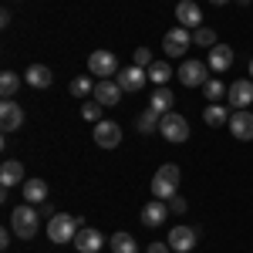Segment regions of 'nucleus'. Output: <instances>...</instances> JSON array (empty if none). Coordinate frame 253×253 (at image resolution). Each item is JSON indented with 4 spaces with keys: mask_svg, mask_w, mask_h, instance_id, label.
I'll return each mask as SVG.
<instances>
[{
    "mask_svg": "<svg viewBox=\"0 0 253 253\" xmlns=\"http://www.w3.org/2000/svg\"><path fill=\"white\" fill-rule=\"evenodd\" d=\"M10 233H14V230H3V233H0V247H3V250L10 247Z\"/></svg>",
    "mask_w": 253,
    "mask_h": 253,
    "instance_id": "35",
    "label": "nucleus"
},
{
    "mask_svg": "<svg viewBox=\"0 0 253 253\" xmlns=\"http://www.w3.org/2000/svg\"><path fill=\"white\" fill-rule=\"evenodd\" d=\"M189 44H193L189 27H172V31H166V38H162V51H166L169 58H182V54L189 51Z\"/></svg>",
    "mask_w": 253,
    "mask_h": 253,
    "instance_id": "7",
    "label": "nucleus"
},
{
    "mask_svg": "<svg viewBox=\"0 0 253 253\" xmlns=\"http://www.w3.org/2000/svg\"><path fill=\"white\" fill-rule=\"evenodd\" d=\"M203 122H206V125H213V128H219V125H230V112H226V105L210 101V105H206V112H203Z\"/></svg>",
    "mask_w": 253,
    "mask_h": 253,
    "instance_id": "23",
    "label": "nucleus"
},
{
    "mask_svg": "<svg viewBox=\"0 0 253 253\" xmlns=\"http://www.w3.org/2000/svg\"><path fill=\"white\" fill-rule=\"evenodd\" d=\"M0 186L3 189L24 186V162L20 159H3V166H0Z\"/></svg>",
    "mask_w": 253,
    "mask_h": 253,
    "instance_id": "17",
    "label": "nucleus"
},
{
    "mask_svg": "<svg viewBox=\"0 0 253 253\" xmlns=\"http://www.w3.org/2000/svg\"><path fill=\"white\" fill-rule=\"evenodd\" d=\"M175 20H179V27H203V10H199V3L196 0H179L175 3Z\"/></svg>",
    "mask_w": 253,
    "mask_h": 253,
    "instance_id": "11",
    "label": "nucleus"
},
{
    "mask_svg": "<svg viewBox=\"0 0 253 253\" xmlns=\"http://www.w3.org/2000/svg\"><path fill=\"white\" fill-rule=\"evenodd\" d=\"M159 118H162V115H156L152 108H145V112L138 115L135 128H138V132H142V135H152V132H156V128H159Z\"/></svg>",
    "mask_w": 253,
    "mask_h": 253,
    "instance_id": "28",
    "label": "nucleus"
},
{
    "mask_svg": "<svg viewBox=\"0 0 253 253\" xmlns=\"http://www.w3.org/2000/svg\"><path fill=\"white\" fill-rule=\"evenodd\" d=\"M20 189H24V203H31V206H38V203L47 199V182L44 179H27Z\"/></svg>",
    "mask_w": 253,
    "mask_h": 253,
    "instance_id": "22",
    "label": "nucleus"
},
{
    "mask_svg": "<svg viewBox=\"0 0 253 253\" xmlns=\"http://www.w3.org/2000/svg\"><path fill=\"white\" fill-rule=\"evenodd\" d=\"M210 3H216V7H223V3H230V0H210Z\"/></svg>",
    "mask_w": 253,
    "mask_h": 253,
    "instance_id": "36",
    "label": "nucleus"
},
{
    "mask_svg": "<svg viewBox=\"0 0 253 253\" xmlns=\"http://www.w3.org/2000/svg\"><path fill=\"white\" fill-rule=\"evenodd\" d=\"M108 247H112V253H138V243L132 233H112Z\"/></svg>",
    "mask_w": 253,
    "mask_h": 253,
    "instance_id": "25",
    "label": "nucleus"
},
{
    "mask_svg": "<svg viewBox=\"0 0 253 253\" xmlns=\"http://www.w3.org/2000/svg\"><path fill=\"white\" fill-rule=\"evenodd\" d=\"M145 71H149V81H152L156 88H159V84H169V78L175 75L172 68H169V61H152Z\"/></svg>",
    "mask_w": 253,
    "mask_h": 253,
    "instance_id": "24",
    "label": "nucleus"
},
{
    "mask_svg": "<svg viewBox=\"0 0 253 253\" xmlns=\"http://www.w3.org/2000/svg\"><path fill=\"white\" fill-rule=\"evenodd\" d=\"M118 88L122 91H138V88H145V81H149V71L145 68H138V64H128V68H122L115 75Z\"/></svg>",
    "mask_w": 253,
    "mask_h": 253,
    "instance_id": "10",
    "label": "nucleus"
},
{
    "mask_svg": "<svg viewBox=\"0 0 253 253\" xmlns=\"http://www.w3.org/2000/svg\"><path fill=\"white\" fill-rule=\"evenodd\" d=\"M152 51H149V47H135V54H132V64H138V68H149V64H152Z\"/></svg>",
    "mask_w": 253,
    "mask_h": 253,
    "instance_id": "32",
    "label": "nucleus"
},
{
    "mask_svg": "<svg viewBox=\"0 0 253 253\" xmlns=\"http://www.w3.org/2000/svg\"><path fill=\"white\" fill-rule=\"evenodd\" d=\"M24 81H27L31 88H51L54 75H51V68H47V64H31V68L24 71Z\"/></svg>",
    "mask_w": 253,
    "mask_h": 253,
    "instance_id": "20",
    "label": "nucleus"
},
{
    "mask_svg": "<svg viewBox=\"0 0 253 253\" xmlns=\"http://www.w3.org/2000/svg\"><path fill=\"white\" fill-rule=\"evenodd\" d=\"M78 216H68V213H54L47 219V240L51 243H71L75 233H78Z\"/></svg>",
    "mask_w": 253,
    "mask_h": 253,
    "instance_id": "3",
    "label": "nucleus"
},
{
    "mask_svg": "<svg viewBox=\"0 0 253 253\" xmlns=\"http://www.w3.org/2000/svg\"><path fill=\"white\" fill-rule=\"evenodd\" d=\"M0 125H3V132H17L20 125H24V108H20L14 98H3L0 101Z\"/></svg>",
    "mask_w": 253,
    "mask_h": 253,
    "instance_id": "12",
    "label": "nucleus"
},
{
    "mask_svg": "<svg viewBox=\"0 0 253 253\" xmlns=\"http://www.w3.org/2000/svg\"><path fill=\"white\" fill-rule=\"evenodd\" d=\"M159 132L166 142H186L189 138V122L179 115V112H169V115L159 118Z\"/></svg>",
    "mask_w": 253,
    "mask_h": 253,
    "instance_id": "4",
    "label": "nucleus"
},
{
    "mask_svg": "<svg viewBox=\"0 0 253 253\" xmlns=\"http://www.w3.org/2000/svg\"><path fill=\"white\" fill-rule=\"evenodd\" d=\"M236 3H240V7H247V3H250V0H236Z\"/></svg>",
    "mask_w": 253,
    "mask_h": 253,
    "instance_id": "37",
    "label": "nucleus"
},
{
    "mask_svg": "<svg viewBox=\"0 0 253 253\" xmlns=\"http://www.w3.org/2000/svg\"><path fill=\"white\" fill-rule=\"evenodd\" d=\"M230 132H233L236 142H253V112H233L230 115V125H226Z\"/></svg>",
    "mask_w": 253,
    "mask_h": 253,
    "instance_id": "13",
    "label": "nucleus"
},
{
    "mask_svg": "<svg viewBox=\"0 0 253 253\" xmlns=\"http://www.w3.org/2000/svg\"><path fill=\"white\" fill-rule=\"evenodd\" d=\"M250 78H253V61H250Z\"/></svg>",
    "mask_w": 253,
    "mask_h": 253,
    "instance_id": "38",
    "label": "nucleus"
},
{
    "mask_svg": "<svg viewBox=\"0 0 253 253\" xmlns=\"http://www.w3.org/2000/svg\"><path fill=\"white\" fill-rule=\"evenodd\" d=\"M68 91L75 98H88L91 91H95V81L88 78V75H78V78H71V84H68Z\"/></svg>",
    "mask_w": 253,
    "mask_h": 253,
    "instance_id": "26",
    "label": "nucleus"
},
{
    "mask_svg": "<svg viewBox=\"0 0 253 253\" xmlns=\"http://www.w3.org/2000/svg\"><path fill=\"white\" fill-rule=\"evenodd\" d=\"M101 108H105V105L91 98V101H84V105H81V118H84V122H101Z\"/></svg>",
    "mask_w": 253,
    "mask_h": 253,
    "instance_id": "31",
    "label": "nucleus"
},
{
    "mask_svg": "<svg viewBox=\"0 0 253 253\" xmlns=\"http://www.w3.org/2000/svg\"><path fill=\"white\" fill-rule=\"evenodd\" d=\"M169 216H172L169 203H166V199H152L149 206H142V226H152V230H156V226H162Z\"/></svg>",
    "mask_w": 253,
    "mask_h": 253,
    "instance_id": "14",
    "label": "nucleus"
},
{
    "mask_svg": "<svg viewBox=\"0 0 253 253\" xmlns=\"http://www.w3.org/2000/svg\"><path fill=\"white\" fill-rule=\"evenodd\" d=\"M17 88H20V75L17 71H3V75H0V95L3 98H14Z\"/></svg>",
    "mask_w": 253,
    "mask_h": 253,
    "instance_id": "27",
    "label": "nucleus"
},
{
    "mask_svg": "<svg viewBox=\"0 0 253 253\" xmlns=\"http://www.w3.org/2000/svg\"><path fill=\"white\" fill-rule=\"evenodd\" d=\"M101 240H105V236L98 233V230L81 226L78 233H75V250H78V253H98V250H101Z\"/></svg>",
    "mask_w": 253,
    "mask_h": 253,
    "instance_id": "18",
    "label": "nucleus"
},
{
    "mask_svg": "<svg viewBox=\"0 0 253 253\" xmlns=\"http://www.w3.org/2000/svg\"><path fill=\"white\" fill-rule=\"evenodd\" d=\"M169 250H172L169 243H149V250H145V253H169Z\"/></svg>",
    "mask_w": 253,
    "mask_h": 253,
    "instance_id": "34",
    "label": "nucleus"
},
{
    "mask_svg": "<svg viewBox=\"0 0 253 253\" xmlns=\"http://www.w3.org/2000/svg\"><path fill=\"white\" fill-rule=\"evenodd\" d=\"M179 182H182V172H179V166L175 162H166V166H159L156 175H152V199H172L179 193Z\"/></svg>",
    "mask_w": 253,
    "mask_h": 253,
    "instance_id": "1",
    "label": "nucleus"
},
{
    "mask_svg": "<svg viewBox=\"0 0 253 253\" xmlns=\"http://www.w3.org/2000/svg\"><path fill=\"white\" fill-rule=\"evenodd\" d=\"M233 61H236V51L233 47H226V44H216V47H210V71L213 75H223V71H230L233 68Z\"/></svg>",
    "mask_w": 253,
    "mask_h": 253,
    "instance_id": "16",
    "label": "nucleus"
},
{
    "mask_svg": "<svg viewBox=\"0 0 253 253\" xmlns=\"http://www.w3.org/2000/svg\"><path fill=\"white\" fill-rule=\"evenodd\" d=\"M10 230H14V236H20V240H34L38 230H41V213L31 203L14 206V210H10Z\"/></svg>",
    "mask_w": 253,
    "mask_h": 253,
    "instance_id": "2",
    "label": "nucleus"
},
{
    "mask_svg": "<svg viewBox=\"0 0 253 253\" xmlns=\"http://www.w3.org/2000/svg\"><path fill=\"white\" fill-rule=\"evenodd\" d=\"M122 88H118V81L115 78H105V81H95V91H91V98L95 101H101L105 108H112V105H118L122 101Z\"/></svg>",
    "mask_w": 253,
    "mask_h": 253,
    "instance_id": "15",
    "label": "nucleus"
},
{
    "mask_svg": "<svg viewBox=\"0 0 253 253\" xmlns=\"http://www.w3.org/2000/svg\"><path fill=\"white\" fill-rule=\"evenodd\" d=\"M172 91H169V88H166V84H159L156 91H152V98H149V108H152V112H156V115H169V112H172Z\"/></svg>",
    "mask_w": 253,
    "mask_h": 253,
    "instance_id": "21",
    "label": "nucleus"
},
{
    "mask_svg": "<svg viewBox=\"0 0 253 253\" xmlns=\"http://www.w3.org/2000/svg\"><path fill=\"white\" fill-rule=\"evenodd\" d=\"M193 44H199V47H216L219 41H216L213 27H206V24H203V27H196V31H193Z\"/></svg>",
    "mask_w": 253,
    "mask_h": 253,
    "instance_id": "29",
    "label": "nucleus"
},
{
    "mask_svg": "<svg viewBox=\"0 0 253 253\" xmlns=\"http://www.w3.org/2000/svg\"><path fill=\"white\" fill-rule=\"evenodd\" d=\"M175 78L182 81L186 88H203L210 81V64L206 61H182V68L175 71Z\"/></svg>",
    "mask_w": 253,
    "mask_h": 253,
    "instance_id": "6",
    "label": "nucleus"
},
{
    "mask_svg": "<svg viewBox=\"0 0 253 253\" xmlns=\"http://www.w3.org/2000/svg\"><path fill=\"white\" fill-rule=\"evenodd\" d=\"M88 75H95L98 81L118 75V58L112 51H91V54H88Z\"/></svg>",
    "mask_w": 253,
    "mask_h": 253,
    "instance_id": "5",
    "label": "nucleus"
},
{
    "mask_svg": "<svg viewBox=\"0 0 253 253\" xmlns=\"http://www.w3.org/2000/svg\"><path fill=\"white\" fill-rule=\"evenodd\" d=\"M226 98H230V108H233V112L250 108V101H253V78H236L233 84L226 88Z\"/></svg>",
    "mask_w": 253,
    "mask_h": 253,
    "instance_id": "8",
    "label": "nucleus"
},
{
    "mask_svg": "<svg viewBox=\"0 0 253 253\" xmlns=\"http://www.w3.org/2000/svg\"><path fill=\"white\" fill-rule=\"evenodd\" d=\"M166 243H169L175 253H189L196 247V230H193V226H175Z\"/></svg>",
    "mask_w": 253,
    "mask_h": 253,
    "instance_id": "19",
    "label": "nucleus"
},
{
    "mask_svg": "<svg viewBox=\"0 0 253 253\" xmlns=\"http://www.w3.org/2000/svg\"><path fill=\"white\" fill-rule=\"evenodd\" d=\"M203 95H206V101H219V98L226 95V84L219 78H210L206 84H203Z\"/></svg>",
    "mask_w": 253,
    "mask_h": 253,
    "instance_id": "30",
    "label": "nucleus"
},
{
    "mask_svg": "<svg viewBox=\"0 0 253 253\" xmlns=\"http://www.w3.org/2000/svg\"><path fill=\"white\" fill-rule=\"evenodd\" d=\"M95 145H101V149H118L122 145V125L112 122V118L95 122Z\"/></svg>",
    "mask_w": 253,
    "mask_h": 253,
    "instance_id": "9",
    "label": "nucleus"
},
{
    "mask_svg": "<svg viewBox=\"0 0 253 253\" xmlns=\"http://www.w3.org/2000/svg\"><path fill=\"white\" fill-rule=\"evenodd\" d=\"M169 210H172V213H186V199H182V196L175 193L172 199H169Z\"/></svg>",
    "mask_w": 253,
    "mask_h": 253,
    "instance_id": "33",
    "label": "nucleus"
}]
</instances>
